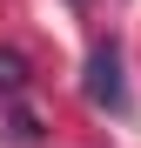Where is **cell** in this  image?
Masks as SVG:
<instances>
[{
    "label": "cell",
    "instance_id": "cell-1",
    "mask_svg": "<svg viewBox=\"0 0 141 148\" xmlns=\"http://www.w3.org/2000/svg\"><path fill=\"white\" fill-rule=\"evenodd\" d=\"M81 88H87V101H94V108H108V114H128V81H121V47H114V40H101V47L87 54Z\"/></svg>",
    "mask_w": 141,
    "mask_h": 148
},
{
    "label": "cell",
    "instance_id": "cell-2",
    "mask_svg": "<svg viewBox=\"0 0 141 148\" xmlns=\"http://www.w3.org/2000/svg\"><path fill=\"white\" fill-rule=\"evenodd\" d=\"M34 88V67L20 47H0V101H20V94Z\"/></svg>",
    "mask_w": 141,
    "mask_h": 148
}]
</instances>
